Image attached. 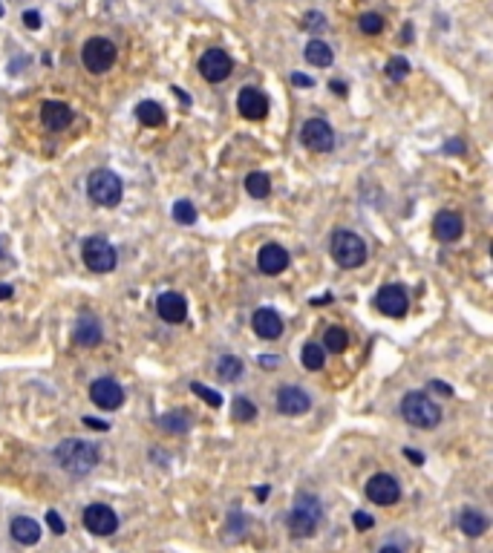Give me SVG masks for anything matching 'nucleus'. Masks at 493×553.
Returning a JSON list of instances; mask_svg holds the SVG:
<instances>
[{
  "instance_id": "obj_13",
  "label": "nucleus",
  "mask_w": 493,
  "mask_h": 553,
  "mask_svg": "<svg viewBox=\"0 0 493 553\" xmlns=\"http://www.w3.org/2000/svg\"><path fill=\"white\" fill-rule=\"evenodd\" d=\"M375 306H378V311L387 317H404L410 308V300L401 285H384L381 292L375 294Z\"/></svg>"
},
{
  "instance_id": "obj_25",
  "label": "nucleus",
  "mask_w": 493,
  "mask_h": 553,
  "mask_svg": "<svg viewBox=\"0 0 493 553\" xmlns=\"http://www.w3.org/2000/svg\"><path fill=\"white\" fill-rule=\"evenodd\" d=\"M136 115H138V122H142L145 127H162L164 124V110L156 101H142L136 107Z\"/></svg>"
},
{
  "instance_id": "obj_20",
  "label": "nucleus",
  "mask_w": 493,
  "mask_h": 553,
  "mask_svg": "<svg viewBox=\"0 0 493 553\" xmlns=\"http://www.w3.org/2000/svg\"><path fill=\"white\" fill-rule=\"evenodd\" d=\"M41 118H43L46 130L61 133V130H66L69 124H73V110H69L64 101H43V107H41Z\"/></svg>"
},
{
  "instance_id": "obj_19",
  "label": "nucleus",
  "mask_w": 493,
  "mask_h": 553,
  "mask_svg": "<svg viewBox=\"0 0 493 553\" xmlns=\"http://www.w3.org/2000/svg\"><path fill=\"white\" fill-rule=\"evenodd\" d=\"M156 311H159V317H162L164 323H182V320L187 317V303H185V297L176 294V292H164V294H159V300H156Z\"/></svg>"
},
{
  "instance_id": "obj_26",
  "label": "nucleus",
  "mask_w": 493,
  "mask_h": 553,
  "mask_svg": "<svg viewBox=\"0 0 493 553\" xmlns=\"http://www.w3.org/2000/svg\"><path fill=\"white\" fill-rule=\"evenodd\" d=\"M300 360H303V366H306L309 372H317V369H323V364H326V352H323L320 343H312V340H309L306 346H303Z\"/></svg>"
},
{
  "instance_id": "obj_29",
  "label": "nucleus",
  "mask_w": 493,
  "mask_h": 553,
  "mask_svg": "<svg viewBox=\"0 0 493 553\" xmlns=\"http://www.w3.org/2000/svg\"><path fill=\"white\" fill-rule=\"evenodd\" d=\"M159 426H162V429H168V432H187V429H191V415L182 412V410L168 412V415H162V418H159Z\"/></svg>"
},
{
  "instance_id": "obj_41",
  "label": "nucleus",
  "mask_w": 493,
  "mask_h": 553,
  "mask_svg": "<svg viewBox=\"0 0 493 553\" xmlns=\"http://www.w3.org/2000/svg\"><path fill=\"white\" fill-rule=\"evenodd\" d=\"M84 424H87V426H90V429H101V432H104V429H107V426H110V424H107V421H96V418H84Z\"/></svg>"
},
{
  "instance_id": "obj_22",
  "label": "nucleus",
  "mask_w": 493,
  "mask_h": 553,
  "mask_svg": "<svg viewBox=\"0 0 493 553\" xmlns=\"http://www.w3.org/2000/svg\"><path fill=\"white\" fill-rule=\"evenodd\" d=\"M99 340H101V323L96 317H90V315L78 317V323H76V343L84 346V349H92V346H99Z\"/></svg>"
},
{
  "instance_id": "obj_49",
  "label": "nucleus",
  "mask_w": 493,
  "mask_h": 553,
  "mask_svg": "<svg viewBox=\"0 0 493 553\" xmlns=\"http://www.w3.org/2000/svg\"><path fill=\"white\" fill-rule=\"evenodd\" d=\"M3 257H6V239L0 236V259H3Z\"/></svg>"
},
{
  "instance_id": "obj_4",
  "label": "nucleus",
  "mask_w": 493,
  "mask_h": 553,
  "mask_svg": "<svg viewBox=\"0 0 493 553\" xmlns=\"http://www.w3.org/2000/svg\"><path fill=\"white\" fill-rule=\"evenodd\" d=\"M401 415L410 426H418V429H433L441 421V410L424 392H407L401 401Z\"/></svg>"
},
{
  "instance_id": "obj_38",
  "label": "nucleus",
  "mask_w": 493,
  "mask_h": 553,
  "mask_svg": "<svg viewBox=\"0 0 493 553\" xmlns=\"http://www.w3.org/2000/svg\"><path fill=\"white\" fill-rule=\"evenodd\" d=\"M352 524H355L358 531H369V527H372L375 522H372V516H369V513H361V510H355V513H352Z\"/></svg>"
},
{
  "instance_id": "obj_17",
  "label": "nucleus",
  "mask_w": 493,
  "mask_h": 553,
  "mask_svg": "<svg viewBox=\"0 0 493 553\" xmlns=\"http://www.w3.org/2000/svg\"><path fill=\"white\" fill-rule=\"evenodd\" d=\"M257 268H260L263 274H280L289 268V251L283 245L277 243H269L260 248V254H257Z\"/></svg>"
},
{
  "instance_id": "obj_15",
  "label": "nucleus",
  "mask_w": 493,
  "mask_h": 553,
  "mask_svg": "<svg viewBox=\"0 0 493 553\" xmlns=\"http://www.w3.org/2000/svg\"><path fill=\"white\" fill-rule=\"evenodd\" d=\"M251 326L257 331V338H263V340H277L280 334H283V317H280L274 308H257L251 317Z\"/></svg>"
},
{
  "instance_id": "obj_45",
  "label": "nucleus",
  "mask_w": 493,
  "mask_h": 553,
  "mask_svg": "<svg viewBox=\"0 0 493 553\" xmlns=\"http://www.w3.org/2000/svg\"><path fill=\"white\" fill-rule=\"evenodd\" d=\"M9 297H12V285H3V282H0V303L9 300Z\"/></svg>"
},
{
  "instance_id": "obj_2",
  "label": "nucleus",
  "mask_w": 493,
  "mask_h": 553,
  "mask_svg": "<svg viewBox=\"0 0 493 553\" xmlns=\"http://www.w3.org/2000/svg\"><path fill=\"white\" fill-rule=\"evenodd\" d=\"M329 251H332V259L338 262L341 268H361L366 262V245L364 239L355 231H335L332 234V243H329Z\"/></svg>"
},
{
  "instance_id": "obj_18",
  "label": "nucleus",
  "mask_w": 493,
  "mask_h": 553,
  "mask_svg": "<svg viewBox=\"0 0 493 553\" xmlns=\"http://www.w3.org/2000/svg\"><path fill=\"white\" fill-rule=\"evenodd\" d=\"M433 234L441 243H456V239L464 234V220L456 210H441L433 220Z\"/></svg>"
},
{
  "instance_id": "obj_16",
  "label": "nucleus",
  "mask_w": 493,
  "mask_h": 553,
  "mask_svg": "<svg viewBox=\"0 0 493 553\" xmlns=\"http://www.w3.org/2000/svg\"><path fill=\"white\" fill-rule=\"evenodd\" d=\"M309 406H312V401L300 387H283L277 392V412L280 415H303Z\"/></svg>"
},
{
  "instance_id": "obj_39",
  "label": "nucleus",
  "mask_w": 493,
  "mask_h": 553,
  "mask_svg": "<svg viewBox=\"0 0 493 553\" xmlns=\"http://www.w3.org/2000/svg\"><path fill=\"white\" fill-rule=\"evenodd\" d=\"M23 23H27L29 29H38L41 27V15L38 12H23Z\"/></svg>"
},
{
  "instance_id": "obj_7",
  "label": "nucleus",
  "mask_w": 493,
  "mask_h": 553,
  "mask_svg": "<svg viewBox=\"0 0 493 553\" xmlns=\"http://www.w3.org/2000/svg\"><path fill=\"white\" fill-rule=\"evenodd\" d=\"M81 257L87 262V268L96 271V274H107V271L115 268V248L104 236H90L81 248Z\"/></svg>"
},
{
  "instance_id": "obj_23",
  "label": "nucleus",
  "mask_w": 493,
  "mask_h": 553,
  "mask_svg": "<svg viewBox=\"0 0 493 553\" xmlns=\"http://www.w3.org/2000/svg\"><path fill=\"white\" fill-rule=\"evenodd\" d=\"M459 527H462V533H464V536L476 539V536H482V533L487 531V519H485L479 510L467 508V510H462V516H459Z\"/></svg>"
},
{
  "instance_id": "obj_11",
  "label": "nucleus",
  "mask_w": 493,
  "mask_h": 553,
  "mask_svg": "<svg viewBox=\"0 0 493 553\" xmlns=\"http://www.w3.org/2000/svg\"><path fill=\"white\" fill-rule=\"evenodd\" d=\"M366 498L372 504L387 508V504H395L398 498H401V487H398V482L390 473H378V475H372L366 482Z\"/></svg>"
},
{
  "instance_id": "obj_10",
  "label": "nucleus",
  "mask_w": 493,
  "mask_h": 553,
  "mask_svg": "<svg viewBox=\"0 0 493 553\" xmlns=\"http://www.w3.org/2000/svg\"><path fill=\"white\" fill-rule=\"evenodd\" d=\"M90 401L99 406V410H119V406L124 403V389L115 383L113 378H99V380H92V387H90Z\"/></svg>"
},
{
  "instance_id": "obj_1",
  "label": "nucleus",
  "mask_w": 493,
  "mask_h": 553,
  "mask_svg": "<svg viewBox=\"0 0 493 553\" xmlns=\"http://www.w3.org/2000/svg\"><path fill=\"white\" fill-rule=\"evenodd\" d=\"M55 461L58 467H64L73 475H87L90 470H96L101 455L90 441H78V438H66L55 447Z\"/></svg>"
},
{
  "instance_id": "obj_12",
  "label": "nucleus",
  "mask_w": 493,
  "mask_h": 553,
  "mask_svg": "<svg viewBox=\"0 0 493 553\" xmlns=\"http://www.w3.org/2000/svg\"><path fill=\"white\" fill-rule=\"evenodd\" d=\"M231 69H234V61H231L228 52H222V50H208V52L199 58V72H202V78L210 81V84L225 81V78L231 76Z\"/></svg>"
},
{
  "instance_id": "obj_46",
  "label": "nucleus",
  "mask_w": 493,
  "mask_h": 553,
  "mask_svg": "<svg viewBox=\"0 0 493 553\" xmlns=\"http://www.w3.org/2000/svg\"><path fill=\"white\" fill-rule=\"evenodd\" d=\"M444 150H448V153H462V150H464V144H462V141H453V144H448Z\"/></svg>"
},
{
  "instance_id": "obj_37",
  "label": "nucleus",
  "mask_w": 493,
  "mask_h": 553,
  "mask_svg": "<svg viewBox=\"0 0 493 553\" xmlns=\"http://www.w3.org/2000/svg\"><path fill=\"white\" fill-rule=\"evenodd\" d=\"M46 524L52 527V533H55V536L66 533V524H64V519H61V516H58L55 510H50V513H46Z\"/></svg>"
},
{
  "instance_id": "obj_40",
  "label": "nucleus",
  "mask_w": 493,
  "mask_h": 553,
  "mask_svg": "<svg viewBox=\"0 0 493 553\" xmlns=\"http://www.w3.org/2000/svg\"><path fill=\"white\" fill-rule=\"evenodd\" d=\"M404 455H407V459H410L413 464H424V455H421V452H415V450H410V447L404 450Z\"/></svg>"
},
{
  "instance_id": "obj_50",
  "label": "nucleus",
  "mask_w": 493,
  "mask_h": 553,
  "mask_svg": "<svg viewBox=\"0 0 493 553\" xmlns=\"http://www.w3.org/2000/svg\"><path fill=\"white\" fill-rule=\"evenodd\" d=\"M0 17H3V3H0Z\"/></svg>"
},
{
  "instance_id": "obj_47",
  "label": "nucleus",
  "mask_w": 493,
  "mask_h": 553,
  "mask_svg": "<svg viewBox=\"0 0 493 553\" xmlns=\"http://www.w3.org/2000/svg\"><path fill=\"white\" fill-rule=\"evenodd\" d=\"M260 366H277V357H260Z\"/></svg>"
},
{
  "instance_id": "obj_3",
  "label": "nucleus",
  "mask_w": 493,
  "mask_h": 553,
  "mask_svg": "<svg viewBox=\"0 0 493 553\" xmlns=\"http://www.w3.org/2000/svg\"><path fill=\"white\" fill-rule=\"evenodd\" d=\"M323 519V504L317 496L309 493H300L294 498V508L289 513V531L294 536H312L317 531V524Z\"/></svg>"
},
{
  "instance_id": "obj_30",
  "label": "nucleus",
  "mask_w": 493,
  "mask_h": 553,
  "mask_svg": "<svg viewBox=\"0 0 493 553\" xmlns=\"http://www.w3.org/2000/svg\"><path fill=\"white\" fill-rule=\"evenodd\" d=\"M323 346H326L329 352L341 354V352H343V349L349 346V338H346V331H343V329H338V326L326 329V334H323Z\"/></svg>"
},
{
  "instance_id": "obj_8",
  "label": "nucleus",
  "mask_w": 493,
  "mask_h": 553,
  "mask_svg": "<svg viewBox=\"0 0 493 553\" xmlns=\"http://www.w3.org/2000/svg\"><path fill=\"white\" fill-rule=\"evenodd\" d=\"M300 138H303V144H306L312 153H329L335 148V133L323 122V118H309V122L303 124V130H300Z\"/></svg>"
},
{
  "instance_id": "obj_44",
  "label": "nucleus",
  "mask_w": 493,
  "mask_h": 553,
  "mask_svg": "<svg viewBox=\"0 0 493 553\" xmlns=\"http://www.w3.org/2000/svg\"><path fill=\"white\" fill-rule=\"evenodd\" d=\"M329 89H335L338 95H346V84L343 81H329Z\"/></svg>"
},
{
  "instance_id": "obj_43",
  "label": "nucleus",
  "mask_w": 493,
  "mask_h": 553,
  "mask_svg": "<svg viewBox=\"0 0 493 553\" xmlns=\"http://www.w3.org/2000/svg\"><path fill=\"white\" fill-rule=\"evenodd\" d=\"M292 81H294L297 87H312V84H315L309 76H292Z\"/></svg>"
},
{
  "instance_id": "obj_31",
  "label": "nucleus",
  "mask_w": 493,
  "mask_h": 553,
  "mask_svg": "<svg viewBox=\"0 0 493 553\" xmlns=\"http://www.w3.org/2000/svg\"><path fill=\"white\" fill-rule=\"evenodd\" d=\"M173 220H176L179 225H194V222H197V208H194V202L179 199V202L173 205Z\"/></svg>"
},
{
  "instance_id": "obj_34",
  "label": "nucleus",
  "mask_w": 493,
  "mask_h": 553,
  "mask_svg": "<svg viewBox=\"0 0 493 553\" xmlns=\"http://www.w3.org/2000/svg\"><path fill=\"white\" fill-rule=\"evenodd\" d=\"M191 392H197L208 406H214V410H220V406H222V395L214 392V389H208L205 383H191Z\"/></svg>"
},
{
  "instance_id": "obj_32",
  "label": "nucleus",
  "mask_w": 493,
  "mask_h": 553,
  "mask_svg": "<svg viewBox=\"0 0 493 553\" xmlns=\"http://www.w3.org/2000/svg\"><path fill=\"white\" fill-rule=\"evenodd\" d=\"M358 27H361L364 35H378V32L384 29V17H381L378 12H364V15L358 17Z\"/></svg>"
},
{
  "instance_id": "obj_14",
  "label": "nucleus",
  "mask_w": 493,
  "mask_h": 553,
  "mask_svg": "<svg viewBox=\"0 0 493 553\" xmlns=\"http://www.w3.org/2000/svg\"><path fill=\"white\" fill-rule=\"evenodd\" d=\"M237 110H240V115L248 118V122H260V118H266V113H269L266 92L257 89V87H243L240 95H237Z\"/></svg>"
},
{
  "instance_id": "obj_24",
  "label": "nucleus",
  "mask_w": 493,
  "mask_h": 553,
  "mask_svg": "<svg viewBox=\"0 0 493 553\" xmlns=\"http://www.w3.org/2000/svg\"><path fill=\"white\" fill-rule=\"evenodd\" d=\"M303 55H306V61L309 64H315V66H329L332 64V46L329 43H323V41H309L306 43V50H303Z\"/></svg>"
},
{
  "instance_id": "obj_9",
  "label": "nucleus",
  "mask_w": 493,
  "mask_h": 553,
  "mask_svg": "<svg viewBox=\"0 0 493 553\" xmlns=\"http://www.w3.org/2000/svg\"><path fill=\"white\" fill-rule=\"evenodd\" d=\"M84 527L96 536H113L119 531V516H115L113 508H107V504H90L84 510Z\"/></svg>"
},
{
  "instance_id": "obj_33",
  "label": "nucleus",
  "mask_w": 493,
  "mask_h": 553,
  "mask_svg": "<svg viewBox=\"0 0 493 553\" xmlns=\"http://www.w3.org/2000/svg\"><path fill=\"white\" fill-rule=\"evenodd\" d=\"M407 76H410V61L407 58H398L395 55V58L387 61V78L390 81H404Z\"/></svg>"
},
{
  "instance_id": "obj_6",
  "label": "nucleus",
  "mask_w": 493,
  "mask_h": 553,
  "mask_svg": "<svg viewBox=\"0 0 493 553\" xmlns=\"http://www.w3.org/2000/svg\"><path fill=\"white\" fill-rule=\"evenodd\" d=\"M115 43L110 38H90L84 43L81 50V61L90 72H96V76H101V72H107L113 64H115Z\"/></svg>"
},
{
  "instance_id": "obj_21",
  "label": "nucleus",
  "mask_w": 493,
  "mask_h": 553,
  "mask_svg": "<svg viewBox=\"0 0 493 553\" xmlns=\"http://www.w3.org/2000/svg\"><path fill=\"white\" fill-rule=\"evenodd\" d=\"M9 533H12V539H15L17 545H38L41 527H38V522L29 519V516H17V519H12V524H9Z\"/></svg>"
},
{
  "instance_id": "obj_35",
  "label": "nucleus",
  "mask_w": 493,
  "mask_h": 553,
  "mask_svg": "<svg viewBox=\"0 0 493 553\" xmlns=\"http://www.w3.org/2000/svg\"><path fill=\"white\" fill-rule=\"evenodd\" d=\"M254 415H257V406L251 401H245V398L234 401V418H237V421H251Z\"/></svg>"
},
{
  "instance_id": "obj_28",
  "label": "nucleus",
  "mask_w": 493,
  "mask_h": 553,
  "mask_svg": "<svg viewBox=\"0 0 493 553\" xmlns=\"http://www.w3.org/2000/svg\"><path fill=\"white\" fill-rule=\"evenodd\" d=\"M217 375L222 378V380H237L240 375H243V360L240 357H234V354H222L220 360H217Z\"/></svg>"
},
{
  "instance_id": "obj_36",
  "label": "nucleus",
  "mask_w": 493,
  "mask_h": 553,
  "mask_svg": "<svg viewBox=\"0 0 493 553\" xmlns=\"http://www.w3.org/2000/svg\"><path fill=\"white\" fill-rule=\"evenodd\" d=\"M303 29H309V32H323V29H326V15H323V12H309L306 17H303Z\"/></svg>"
},
{
  "instance_id": "obj_5",
  "label": "nucleus",
  "mask_w": 493,
  "mask_h": 553,
  "mask_svg": "<svg viewBox=\"0 0 493 553\" xmlns=\"http://www.w3.org/2000/svg\"><path fill=\"white\" fill-rule=\"evenodd\" d=\"M87 194H90L92 202L101 205V208H115L122 202V179L115 176L113 171L99 167V171H92L90 179H87Z\"/></svg>"
},
{
  "instance_id": "obj_42",
  "label": "nucleus",
  "mask_w": 493,
  "mask_h": 553,
  "mask_svg": "<svg viewBox=\"0 0 493 553\" xmlns=\"http://www.w3.org/2000/svg\"><path fill=\"white\" fill-rule=\"evenodd\" d=\"M430 387H433V389H438L441 395H453V389L448 387V383H441V380H433V383H430Z\"/></svg>"
},
{
  "instance_id": "obj_48",
  "label": "nucleus",
  "mask_w": 493,
  "mask_h": 553,
  "mask_svg": "<svg viewBox=\"0 0 493 553\" xmlns=\"http://www.w3.org/2000/svg\"><path fill=\"white\" fill-rule=\"evenodd\" d=\"M378 553H401V547H395V545H384Z\"/></svg>"
},
{
  "instance_id": "obj_27",
  "label": "nucleus",
  "mask_w": 493,
  "mask_h": 553,
  "mask_svg": "<svg viewBox=\"0 0 493 553\" xmlns=\"http://www.w3.org/2000/svg\"><path fill=\"white\" fill-rule=\"evenodd\" d=\"M245 190H248L254 199H266V196L271 194V179H269L266 173H260V171H254V173H248V179H245Z\"/></svg>"
}]
</instances>
